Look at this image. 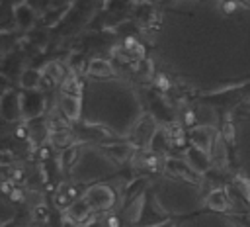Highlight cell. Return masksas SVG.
Instances as JSON below:
<instances>
[{
    "label": "cell",
    "instance_id": "cell-15",
    "mask_svg": "<svg viewBox=\"0 0 250 227\" xmlns=\"http://www.w3.org/2000/svg\"><path fill=\"white\" fill-rule=\"evenodd\" d=\"M41 80H43V70L37 67H25L18 76L21 90H37L41 88Z\"/></svg>",
    "mask_w": 250,
    "mask_h": 227
},
{
    "label": "cell",
    "instance_id": "cell-23",
    "mask_svg": "<svg viewBox=\"0 0 250 227\" xmlns=\"http://www.w3.org/2000/svg\"><path fill=\"white\" fill-rule=\"evenodd\" d=\"M53 149H59V151H62V149H66L68 145H72L74 141H72V135H70V131L68 129H51V133H49V141H47Z\"/></svg>",
    "mask_w": 250,
    "mask_h": 227
},
{
    "label": "cell",
    "instance_id": "cell-24",
    "mask_svg": "<svg viewBox=\"0 0 250 227\" xmlns=\"http://www.w3.org/2000/svg\"><path fill=\"white\" fill-rule=\"evenodd\" d=\"M14 221H16V207H14V204L8 198L0 196V227H6L8 223H14Z\"/></svg>",
    "mask_w": 250,
    "mask_h": 227
},
{
    "label": "cell",
    "instance_id": "cell-14",
    "mask_svg": "<svg viewBox=\"0 0 250 227\" xmlns=\"http://www.w3.org/2000/svg\"><path fill=\"white\" fill-rule=\"evenodd\" d=\"M35 20H37V14L27 4H21V6L14 8V27H18L21 31H27L35 25Z\"/></svg>",
    "mask_w": 250,
    "mask_h": 227
},
{
    "label": "cell",
    "instance_id": "cell-34",
    "mask_svg": "<svg viewBox=\"0 0 250 227\" xmlns=\"http://www.w3.org/2000/svg\"><path fill=\"white\" fill-rule=\"evenodd\" d=\"M104 227H121V217L117 213H109L104 217Z\"/></svg>",
    "mask_w": 250,
    "mask_h": 227
},
{
    "label": "cell",
    "instance_id": "cell-10",
    "mask_svg": "<svg viewBox=\"0 0 250 227\" xmlns=\"http://www.w3.org/2000/svg\"><path fill=\"white\" fill-rule=\"evenodd\" d=\"M215 135L217 133H215L213 125H193L189 129V143H191V147H197V149L209 153L211 145L215 141Z\"/></svg>",
    "mask_w": 250,
    "mask_h": 227
},
{
    "label": "cell",
    "instance_id": "cell-37",
    "mask_svg": "<svg viewBox=\"0 0 250 227\" xmlns=\"http://www.w3.org/2000/svg\"><path fill=\"white\" fill-rule=\"evenodd\" d=\"M2 4H6V6H10L12 10L16 8V6H21V4H25V0H0Z\"/></svg>",
    "mask_w": 250,
    "mask_h": 227
},
{
    "label": "cell",
    "instance_id": "cell-3",
    "mask_svg": "<svg viewBox=\"0 0 250 227\" xmlns=\"http://www.w3.org/2000/svg\"><path fill=\"white\" fill-rule=\"evenodd\" d=\"M82 198L92 207V211H107L117 202V192L107 184H94L82 192Z\"/></svg>",
    "mask_w": 250,
    "mask_h": 227
},
{
    "label": "cell",
    "instance_id": "cell-5",
    "mask_svg": "<svg viewBox=\"0 0 250 227\" xmlns=\"http://www.w3.org/2000/svg\"><path fill=\"white\" fill-rule=\"evenodd\" d=\"M158 129V121L150 115V114H143L139 117V121L133 125V129L129 131V143L133 147H148L154 131Z\"/></svg>",
    "mask_w": 250,
    "mask_h": 227
},
{
    "label": "cell",
    "instance_id": "cell-36",
    "mask_svg": "<svg viewBox=\"0 0 250 227\" xmlns=\"http://www.w3.org/2000/svg\"><path fill=\"white\" fill-rule=\"evenodd\" d=\"M61 227H84V223H78V221H72L70 217H66L62 213V225Z\"/></svg>",
    "mask_w": 250,
    "mask_h": 227
},
{
    "label": "cell",
    "instance_id": "cell-40",
    "mask_svg": "<svg viewBox=\"0 0 250 227\" xmlns=\"http://www.w3.org/2000/svg\"><path fill=\"white\" fill-rule=\"evenodd\" d=\"M0 94H2V92H0Z\"/></svg>",
    "mask_w": 250,
    "mask_h": 227
},
{
    "label": "cell",
    "instance_id": "cell-35",
    "mask_svg": "<svg viewBox=\"0 0 250 227\" xmlns=\"http://www.w3.org/2000/svg\"><path fill=\"white\" fill-rule=\"evenodd\" d=\"M184 123H186V125H191V127L197 123V121H195V110H186V112H184Z\"/></svg>",
    "mask_w": 250,
    "mask_h": 227
},
{
    "label": "cell",
    "instance_id": "cell-29",
    "mask_svg": "<svg viewBox=\"0 0 250 227\" xmlns=\"http://www.w3.org/2000/svg\"><path fill=\"white\" fill-rule=\"evenodd\" d=\"M70 202H72V200L66 196V192H64V188H62V186H61V188H57V190L53 192V202H51V204H53V207H55V209L64 211V209L70 205Z\"/></svg>",
    "mask_w": 250,
    "mask_h": 227
},
{
    "label": "cell",
    "instance_id": "cell-31",
    "mask_svg": "<svg viewBox=\"0 0 250 227\" xmlns=\"http://www.w3.org/2000/svg\"><path fill=\"white\" fill-rule=\"evenodd\" d=\"M35 159L39 162H49L51 160V145L45 143V145H37L35 147Z\"/></svg>",
    "mask_w": 250,
    "mask_h": 227
},
{
    "label": "cell",
    "instance_id": "cell-26",
    "mask_svg": "<svg viewBox=\"0 0 250 227\" xmlns=\"http://www.w3.org/2000/svg\"><path fill=\"white\" fill-rule=\"evenodd\" d=\"M51 207L45 204V202H41V204H37V205H33V207H29V217H31V221H37V223H47V219H49V215H51Z\"/></svg>",
    "mask_w": 250,
    "mask_h": 227
},
{
    "label": "cell",
    "instance_id": "cell-39",
    "mask_svg": "<svg viewBox=\"0 0 250 227\" xmlns=\"http://www.w3.org/2000/svg\"><path fill=\"white\" fill-rule=\"evenodd\" d=\"M133 227H139V225H133ZM143 227H145V225H143Z\"/></svg>",
    "mask_w": 250,
    "mask_h": 227
},
{
    "label": "cell",
    "instance_id": "cell-21",
    "mask_svg": "<svg viewBox=\"0 0 250 227\" xmlns=\"http://www.w3.org/2000/svg\"><path fill=\"white\" fill-rule=\"evenodd\" d=\"M150 115L156 119V121H172L174 119V114L170 110V106L164 102V98L160 96H154L150 100Z\"/></svg>",
    "mask_w": 250,
    "mask_h": 227
},
{
    "label": "cell",
    "instance_id": "cell-20",
    "mask_svg": "<svg viewBox=\"0 0 250 227\" xmlns=\"http://www.w3.org/2000/svg\"><path fill=\"white\" fill-rule=\"evenodd\" d=\"M170 147H172V141H170V135H168L166 127H158V129L154 131L150 143H148L150 153H154V155H164Z\"/></svg>",
    "mask_w": 250,
    "mask_h": 227
},
{
    "label": "cell",
    "instance_id": "cell-12",
    "mask_svg": "<svg viewBox=\"0 0 250 227\" xmlns=\"http://www.w3.org/2000/svg\"><path fill=\"white\" fill-rule=\"evenodd\" d=\"M145 205H146V194L145 192H141L139 196L127 200L125 205H123V219L127 223H131V225L141 223L143 213H145Z\"/></svg>",
    "mask_w": 250,
    "mask_h": 227
},
{
    "label": "cell",
    "instance_id": "cell-22",
    "mask_svg": "<svg viewBox=\"0 0 250 227\" xmlns=\"http://www.w3.org/2000/svg\"><path fill=\"white\" fill-rule=\"evenodd\" d=\"M76 159H78V143H72V145H68L66 149L61 151V155L57 157V164H59L61 170H68L70 172V168L74 166Z\"/></svg>",
    "mask_w": 250,
    "mask_h": 227
},
{
    "label": "cell",
    "instance_id": "cell-30",
    "mask_svg": "<svg viewBox=\"0 0 250 227\" xmlns=\"http://www.w3.org/2000/svg\"><path fill=\"white\" fill-rule=\"evenodd\" d=\"M221 137H223V141L227 143V145H234V125H232V121L227 117L225 121H223V125H221V133H219Z\"/></svg>",
    "mask_w": 250,
    "mask_h": 227
},
{
    "label": "cell",
    "instance_id": "cell-9",
    "mask_svg": "<svg viewBox=\"0 0 250 227\" xmlns=\"http://www.w3.org/2000/svg\"><path fill=\"white\" fill-rule=\"evenodd\" d=\"M184 160H186L188 166H189L195 174H199V176H203V174H207V172L211 170L209 153H205V151H201V149H197V147H188V149L184 151Z\"/></svg>",
    "mask_w": 250,
    "mask_h": 227
},
{
    "label": "cell",
    "instance_id": "cell-7",
    "mask_svg": "<svg viewBox=\"0 0 250 227\" xmlns=\"http://www.w3.org/2000/svg\"><path fill=\"white\" fill-rule=\"evenodd\" d=\"M164 172L168 176H174V178H182L186 182H191V184H197L199 182V174H195L188 162L184 159H176V157H166L164 159Z\"/></svg>",
    "mask_w": 250,
    "mask_h": 227
},
{
    "label": "cell",
    "instance_id": "cell-1",
    "mask_svg": "<svg viewBox=\"0 0 250 227\" xmlns=\"http://www.w3.org/2000/svg\"><path fill=\"white\" fill-rule=\"evenodd\" d=\"M143 115L135 90L117 78H94L82 90V123L98 125L113 135H129Z\"/></svg>",
    "mask_w": 250,
    "mask_h": 227
},
{
    "label": "cell",
    "instance_id": "cell-32",
    "mask_svg": "<svg viewBox=\"0 0 250 227\" xmlns=\"http://www.w3.org/2000/svg\"><path fill=\"white\" fill-rule=\"evenodd\" d=\"M8 200L12 202V204H25V190L21 188V186H14L12 188V192H10V196H8Z\"/></svg>",
    "mask_w": 250,
    "mask_h": 227
},
{
    "label": "cell",
    "instance_id": "cell-28",
    "mask_svg": "<svg viewBox=\"0 0 250 227\" xmlns=\"http://www.w3.org/2000/svg\"><path fill=\"white\" fill-rule=\"evenodd\" d=\"M41 70H43V74H47V76H49V78H53L55 82H62V78L66 76V74H64V65L57 63V61L47 63V65H45V68H41Z\"/></svg>",
    "mask_w": 250,
    "mask_h": 227
},
{
    "label": "cell",
    "instance_id": "cell-11",
    "mask_svg": "<svg viewBox=\"0 0 250 227\" xmlns=\"http://www.w3.org/2000/svg\"><path fill=\"white\" fill-rule=\"evenodd\" d=\"M27 131H29L27 141H29L33 147H37V145H45V143L49 141L51 125H49V121L43 119V115H41V117H35V119H29V121H27Z\"/></svg>",
    "mask_w": 250,
    "mask_h": 227
},
{
    "label": "cell",
    "instance_id": "cell-16",
    "mask_svg": "<svg viewBox=\"0 0 250 227\" xmlns=\"http://www.w3.org/2000/svg\"><path fill=\"white\" fill-rule=\"evenodd\" d=\"M66 217H70L72 221H78V223H86L88 219H90V215H92V207L86 204V200L80 196L78 200H74V202H70V205L62 211Z\"/></svg>",
    "mask_w": 250,
    "mask_h": 227
},
{
    "label": "cell",
    "instance_id": "cell-4",
    "mask_svg": "<svg viewBox=\"0 0 250 227\" xmlns=\"http://www.w3.org/2000/svg\"><path fill=\"white\" fill-rule=\"evenodd\" d=\"M20 104H21V119H25V121L41 117L47 110V98L41 88L20 90Z\"/></svg>",
    "mask_w": 250,
    "mask_h": 227
},
{
    "label": "cell",
    "instance_id": "cell-6",
    "mask_svg": "<svg viewBox=\"0 0 250 227\" xmlns=\"http://www.w3.org/2000/svg\"><path fill=\"white\" fill-rule=\"evenodd\" d=\"M0 119L10 123L21 121V104L18 90H4L0 94Z\"/></svg>",
    "mask_w": 250,
    "mask_h": 227
},
{
    "label": "cell",
    "instance_id": "cell-17",
    "mask_svg": "<svg viewBox=\"0 0 250 227\" xmlns=\"http://www.w3.org/2000/svg\"><path fill=\"white\" fill-rule=\"evenodd\" d=\"M209 159H211V166H215V168H227V162H229L227 143L223 141L221 135H215V141H213L211 151H209Z\"/></svg>",
    "mask_w": 250,
    "mask_h": 227
},
{
    "label": "cell",
    "instance_id": "cell-38",
    "mask_svg": "<svg viewBox=\"0 0 250 227\" xmlns=\"http://www.w3.org/2000/svg\"><path fill=\"white\" fill-rule=\"evenodd\" d=\"M152 227H178L174 221H170V219H164V221H158V223H154Z\"/></svg>",
    "mask_w": 250,
    "mask_h": 227
},
{
    "label": "cell",
    "instance_id": "cell-19",
    "mask_svg": "<svg viewBox=\"0 0 250 227\" xmlns=\"http://www.w3.org/2000/svg\"><path fill=\"white\" fill-rule=\"evenodd\" d=\"M105 151H107V155L115 160V162H125V160H129L131 159V155H133V151H135V147L131 145V143H104L102 145Z\"/></svg>",
    "mask_w": 250,
    "mask_h": 227
},
{
    "label": "cell",
    "instance_id": "cell-2",
    "mask_svg": "<svg viewBox=\"0 0 250 227\" xmlns=\"http://www.w3.org/2000/svg\"><path fill=\"white\" fill-rule=\"evenodd\" d=\"M119 162H115L107 151L98 143H78V159L70 168L72 182L88 184L94 180L107 178L119 170Z\"/></svg>",
    "mask_w": 250,
    "mask_h": 227
},
{
    "label": "cell",
    "instance_id": "cell-8",
    "mask_svg": "<svg viewBox=\"0 0 250 227\" xmlns=\"http://www.w3.org/2000/svg\"><path fill=\"white\" fill-rule=\"evenodd\" d=\"M59 112L70 121H80L82 119V96H74V94H66L61 92L59 94Z\"/></svg>",
    "mask_w": 250,
    "mask_h": 227
},
{
    "label": "cell",
    "instance_id": "cell-25",
    "mask_svg": "<svg viewBox=\"0 0 250 227\" xmlns=\"http://www.w3.org/2000/svg\"><path fill=\"white\" fill-rule=\"evenodd\" d=\"M82 90H84V84L78 80V76L72 72V74H66L61 82V92H66V94H74V96H82Z\"/></svg>",
    "mask_w": 250,
    "mask_h": 227
},
{
    "label": "cell",
    "instance_id": "cell-18",
    "mask_svg": "<svg viewBox=\"0 0 250 227\" xmlns=\"http://www.w3.org/2000/svg\"><path fill=\"white\" fill-rule=\"evenodd\" d=\"M205 205L209 207V209H213V211H227V209H230L232 205H230V200H229V194H225V190H219V188H215V190H211L207 196H205Z\"/></svg>",
    "mask_w": 250,
    "mask_h": 227
},
{
    "label": "cell",
    "instance_id": "cell-33",
    "mask_svg": "<svg viewBox=\"0 0 250 227\" xmlns=\"http://www.w3.org/2000/svg\"><path fill=\"white\" fill-rule=\"evenodd\" d=\"M12 182H14V184H18V186H20V184H23V182H25V170H23V168H20V166H18V168L14 166V170H12Z\"/></svg>",
    "mask_w": 250,
    "mask_h": 227
},
{
    "label": "cell",
    "instance_id": "cell-13",
    "mask_svg": "<svg viewBox=\"0 0 250 227\" xmlns=\"http://www.w3.org/2000/svg\"><path fill=\"white\" fill-rule=\"evenodd\" d=\"M86 74L90 78H115L117 76L113 63L107 61V59H102V57H94V59L88 61Z\"/></svg>",
    "mask_w": 250,
    "mask_h": 227
},
{
    "label": "cell",
    "instance_id": "cell-27",
    "mask_svg": "<svg viewBox=\"0 0 250 227\" xmlns=\"http://www.w3.org/2000/svg\"><path fill=\"white\" fill-rule=\"evenodd\" d=\"M234 188H236V192L240 194V198L246 202V204H250V180L242 174V172H238L236 176H234Z\"/></svg>",
    "mask_w": 250,
    "mask_h": 227
}]
</instances>
